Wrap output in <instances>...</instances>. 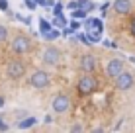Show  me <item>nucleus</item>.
I'll return each instance as SVG.
<instances>
[{"label": "nucleus", "instance_id": "obj_1", "mask_svg": "<svg viewBox=\"0 0 135 133\" xmlns=\"http://www.w3.org/2000/svg\"><path fill=\"white\" fill-rule=\"evenodd\" d=\"M112 24H114V35H118L115 39L118 45L135 53V0L127 14L123 16L112 14Z\"/></svg>", "mask_w": 135, "mask_h": 133}, {"label": "nucleus", "instance_id": "obj_2", "mask_svg": "<svg viewBox=\"0 0 135 133\" xmlns=\"http://www.w3.org/2000/svg\"><path fill=\"white\" fill-rule=\"evenodd\" d=\"M112 84H114V90L119 92V94H133L135 92V71L129 68V67H125L123 71L112 80Z\"/></svg>", "mask_w": 135, "mask_h": 133}, {"label": "nucleus", "instance_id": "obj_3", "mask_svg": "<svg viewBox=\"0 0 135 133\" xmlns=\"http://www.w3.org/2000/svg\"><path fill=\"white\" fill-rule=\"evenodd\" d=\"M98 88H100V82L96 78V72H84V75L78 76L76 90H78L80 96H84V98L86 96H92V94L98 92Z\"/></svg>", "mask_w": 135, "mask_h": 133}, {"label": "nucleus", "instance_id": "obj_4", "mask_svg": "<svg viewBox=\"0 0 135 133\" xmlns=\"http://www.w3.org/2000/svg\"><path fill=\"white\" fill-rule=\"evenodd\" d=\"M8 47H10V51L14 55H27V53H31V49H33V41H31L30 35L18 31V33L10 39Z\"/></svg>", "mask_w": 135, "mask_h": 133}, {"label": "nucleus", "instance_id": "obj_5", "mask_svg": "<svg viewBox=\"0 0 135 133\" xmlns=\"http://www.w3.org/2000/svg\"><path fill=\"white\" fill-rule=\"evenodd\" d=\"M127 63H129V61H127L125 57H118V55L110 57L108 61H106V65H104V76H106L108 80H114L115 76H118L119 72L127 67Z\"/></svg>", "mask_w": 135, "mask_h": 133}, {"label": "nucleus", "instance_id": "obj_6", "mask_svg": "<svg viewBox=\"0 0 135 133\" xmlns=\"http://www.w3.org/2000/svg\"><path fill=\"white\" fill-rule=\"evenodd\" d=\"M27 72V65L20 59H10V61L4 65V75L10 80H22Z\"/></svg>", "mask_w": 135, "mask_h": 133}, {"label": "nucleus", "instance_id": "obj_7", "mask_svg": "<svg viewBox=\"0 0 135 133\" xmlns=\"http://www.w3.org/2000/svg\"><path fill=\"white\" fill-rule=\"evenodd\" d=\"M27 84H30L33 90H47L51 86V75L45 71V68H35V71L31 72Z\"/></svg>", "mask_w": 135, "mask_h": 133}, {"label": "nucleus", "instance_id": "obj_8", "mask_svg": "<svg viewBox=\"0 0 135 133\" xmlns=\"http://www.w3.org/2000/svg\"><path fill=\"white\" fill-rule=\"evenodd\" d=\"M63 59V51L57 47V45H47L41 53V63L45 67H57Z\"/></svg>", "mask_w": 135, "mask_h": 133}, {"label": "nucleus", "instance_id": "obj_9", "mask_svg": "<svg viewBox=\"0 0 135 133\" xmlns=\"http://www.w3.org/2000/svg\"><path fill=\"white\" fill-rule=\"evenodd\" d=\"M51 110H53V114H59V116L67 114L69 110H71V98H69L65 92L55 94L53 100H51Z\"/></svg>", "mask_w": 135, "mask_h": 133}, {"label": "nucleus", "instance_id": "obj_10", "mask_svg": "<svg viewBox=\"0 0 135 133\" xmlns=\"http://www.w3.org/2000/svg\"><path fill=\"white\" fill-rule=\"evenodd\" d=\"M100 67V59L94 53H84L80 57V71L82 72H96Z\"/></svg>", "mask_w": 135, "mask_h": 133}, {"label": "nucleus", "instance_id": "obj_11", "mask_svg": "<svg viewBox=\"0 0 135 133\" xmlns=\"http://www.w3.org/2000/svg\"><path fill=\"white\" fill-rule=\"evenodd\" d=\"M37 123H39V120H37L35 116H24L22 120H18L16 127H18V129H22V131H27V129H33Z\"/></svg>", "mask_w": 135, "mask_h": 133}, {"label": "nucleus", "instance_id": "obj_12", "mask_svg": "<svg viewBox=\"0 0 135 133\" xmlns=\"http://www.w3.org/2000/svg\"><path fill=\"white\" fill-rule=\"evenodd\" d=\"M84 29H94V31H104V22H102V18H90L88 16L86 20H84Z\"/></svg>", "mask_w": 135, "mask_h": 133}, {"label": "nucleus", "instance_id": "obj_13", "mask_svg": "<svg viewBox=\"0 0 135 133\" xmlns=\"http://www.w3.org/2000/svg\"><path fill=\"white\" fill-rule=\"evenodd\" d=\"M61 35H63V33H61V29H59V27H53V29H49L47 33H43L41 37L47 41V43H53V41H57L59 37H61Z\"/></svg>", "mask_w": 135, "mask_h": 133}, {"label": "nucleus", "instance_id": "obj_14", "mask_svg": "<svg viewBox=\"0 0 135 133\" xmlns=\"http://www.w3.org/2000/svg\"><path fill=\"white\" fill-rule=\"evenodd\" d=\"M90 16L88 14L86 8H82V6H78V8H74V10H71V18H74V20H86V18Z\"/></svg>", "mask_w": 135, "mask_h": 133}, {"label": "nucleus", "instance_id": "obj_15", "mask_svg": "<svg viewBox=\"0 0 135 133\" xmlns=\"http://www.w3.org/2000/svg\"><path fill=\"white\" fill-rule=\"evenodd\" d=\"M65 10H67V8H65V4L61 2V0H57V2H55V6L53 8H51V14H53V16H63V12Z\"/></svg>", "mask_w": 135, "mask_h": 133}, {"label": "nucleus", "instance_id": "obj_16", "mask_svg": "<svg viewBox=\"0 0 135 133\" xmlns=\"http://www.w3.org/2000/svg\"><path fill=\"white\" fill-rule=\"evenodd\" d=\"M49 29H53V24H51V22H47L45 18H39V33L43 35V33H47Z\"/></svg>", "mask_w": 135, "mask_h": 133}, {"label": "nucleus", "instance_id": "obj_17", "mask_svg": "<svg viewBox=\"0 0 135 133\" xmlns=\"http://www.w3.org/2000/svg\"><path fill=\"white\" fill-rule=\"evenodd\" d=\"M10 39V29L6 24H0V43H6Z\"/></svg>", "mask_w": 135, "mask_h": 133}, {"label": "nucleus", "instance_id": "obj_18", "mask_svg": "<svg viewBox=\"0 0 135 133\" xmlns=\"http://www.w3.org/2000/svg\"><path fill=\"white\" fill-rule=\"evenodd\" d=\"M69 27H71L74 33H76V31L80 29V27H84V20H74V18H73V20L69 22Z\"/></svg>", "mask_w": 135, "mask_h": 133}, {"label": "nucleus", "instance_id": "obj_19", "mask_svg": "<svg viewBox=\"0 0 135 133\" xmlns=\"http://www.w3.org/2000/svg\"><path fill=\"white\" fill-rule=\"evenodd\" d=\"M14 18H16L18 22H22V24H24V26L31 27V16H22V14H16V16H14Z\"/></svg>", "mask_w": 135, "mask_h": 133}, {"label": "nucleus", "instance_id": "obj_20", "mask_svg": "<svg viewBox=\"0 0 135 133\" xmlns=\"http://www.w3.org/2000/svg\"><path fill=\"white\" fill-rule=\"evenodd\" d=\"M108 10H112V4L106 0V2L100 6V18H106V16H108Z\"/></svg>", "mask_w": 135, "mask_h": 133}, {"label": "nucleus", "instance_id": "obj_21", "mask_svg": "<svg viewBox=\"0 0 135 133\" xmlns=\"http://www.w3.org/2000/svg\"><path fill=\"white\" fill-rule=\"evenodd\" d=\"M102 45H104L106 49H119L118 41H112V39H104V41H102Z\"/></svg>", "mask_w": 135, "mask_h": 133}, {"label": "nucleus", "instance_id": "obj_22", "mask_svg": "<svg viewBox=\"0 0 135 133\" xmlns=\"http://www.w3.org/2000/svg\"><path fill=\"white\" fill-rule=\"evenodd\" d=\"M24 4H26V8H27L30 12H35L37 8H39V6H37V2H35V0H24Z\"/></svg>", "mask_w": 135, "mask_h": 133}, {"label": "nucleus", "instance_id": "obj_23", "mask_svg": "<svg viewBox=\"0 0 135 133\" xmlns=\"http://www.w3.org/2000/svg\"><path fill=\"white\" fill-rule=\"evenodd\" d=\"M82 129H84V127H82V123H73V125L71 127H69V131H71V133H78V131H82Z\"/></svg>", "mask_w": 135, "mask_h": 133}, {"label": "nucleus", "instance_id": "obj_24", "mask_svg": "<svg viewBox=\"0 0 135 133\" xmlns=\"http://www.w3.org/2000/svg\"><path fill=\"white\" fill-rule=\"evenodd\" d=\"M86 10H88V14H90V12H94V10H98V4H96V2H92V0H88V4H86Z\"/></svg>", "mask_w": 135, "mask_h": 133}, {"label": "nucleus", "instance_id": "obj_25", "mask_svg": "<svg viewBox=\"0 0 135 133\" xmlns=\"http://www.w3.org/2000/svg\"><path fill=\"white\" fill-rule=\"evenodd\" d=\"M8 129H10V125L6 123V117L0 116V131H8Z\"/></svg>", "mask_w": 135, "mask_h": 133}, {"label": "nucleus", "instance_id": "obj_26", "mask_svg": "<svg viewBox=\"0 0 135 133\" xmlns=\"http://www.w3.org/2000/svg\"><path fill=\"white\" fill-rule=\"evenodd\" d=\"M10 6H8V0H0V12H8Z\"/></svg>", "mask_w": 135, "mask_h": 133}, {"label": "nucleus", "instance_id": "obj_27", "mask_svg": "<svg viewBox=\"0 0 135 133\" xmlns=\"http://www.w3.org/2000/svg\"><path fill=\"white\" fill-rule=\"evenodd\" d=\"M65 8H67V10H74V8H78V4H76V0H69V4Z\"/></svg>", "mask_w": 135, "mask_h": 133}, {"label": "nucleus", "instance_id": "obj_28", "mask_svg": "<svg viewBox=\"0 0 135 133\" xmlns=\"http://www.w3.org/2000/svg\"><path fill=\"white\" fill-rule=\"evenodd\" d=\"M43 123H45V125H51V123H53V116H51V114H45Z\"/></svg>", "mask_w": 135, "mask_h": 133}, {"label": "nucleus", "instance_id": "obj_29", "mask_svg": "<svg viewBox=\"0 0 135 133\" xmlns=\"http://www.w3.org/2000/svg\"><path fill=\"white\" fill-rule=\"evenodd\" d=\"M57 0H45V8H53Z\"/></svg>", "mask_w": 135, "mask_h": 133}, {"label": "nucleus", "instance_id": "obj_30", "mask_svg": "<svg viewBox=\"0 0 135 133\" xmlns=\"http://www.w3.org/2000/svg\"><path fill=\"white\" fill-rule=\"evenodd\" d=\"M4 106H6V98H4V96L0 94V110H2Z\"/></svg>", "mask_w": 135, "mask_h": 133}, {"label": "nucleus", "instance_id": "obj_31", "mask_svg": "<svg viewBox=\"0 0 135 133\" xmlns=\"http://www.w3.org/2000/svg\"><path fill=\"white\" fill-rule=\"evenodd\" d=\"M76 4H78V6H82V8H84L86 4H88V0H76Z\"/></svg>", "mask_w": 135, "mask_h": 133}, {"label": "nucleus", "instance_id": "obj_32", "mask_svg": "<svg viewBox=\"0 0 135 133\" xmlns=\"http://www.w3.org/2000/svg\"><path fill=\"white\" fill-rule=\"evenodd\" d=\"M35 2H37V6H43L45 8V0H35Z\"/></svg>", "mask_w": 135, "mask_h": 133}]
</instances>
